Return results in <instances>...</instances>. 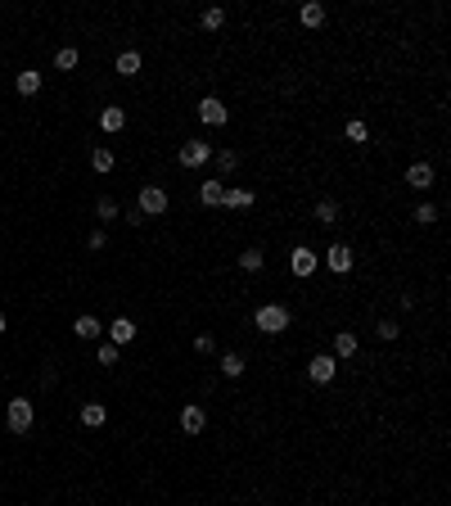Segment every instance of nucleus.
<instances>
[{"label": "nucleus", "instance_id": "f257e3e1", "mask_svg": "<svg viewBox=\"0 0 451 506\" xmlns=\"http://www.w3.org/2000/svg\"><path fill=\"white\" fill-rule=\"evenodd\" d=\"M253 326L262 330V335H284V330L293 326V317H289L284 303H262V308L253 312Z\"/></svg>", "mask_w": 451, "mask_h": 506}, {"label": "nucleus", "instance_id": "f03ea898", "mask_svg": "<svg viewBox=\"0 0 451 506\" xmlns=\"http://www.w3.org/2000/svg\"><path fill=\"white\" fill-rule=\"evenodd\" d=\"M5 425H9V434H27V429L36 425V407H32V398H9V407H5Z\"/></svg>", "mask_w": 451, "mask_h": 506}, {"label": "nucleus", "instance_id": "7ed1b4c3", "mask_svg": "<svg viewBox=\"0 0 451 506\" xmlns=\"http://www.w3.org/2000/svg\"><path fill=\"white\" fill-rule=\"evenodd\" d=\"M316 267H321V253H316L312 244H293V253H289V271L298 276V281H312Z\"/></svg>", "mask_w": 451, "mask_h": 506}, {"label": "nucleus", "instance_id": "20e7f679", "mask_svg": "<svg viewBox=\"0 0 451 506\" xmlns=\"http://www.w3.org/2000/svg\"><path fill=\"white\" fill-rule=\"evenodd\" d=\"M136 213H140V217L167 213V190H162V186H145V190L136 195Z\"/></svg>", "mask_w": 451, "mask_h": 506}, {"label": "nucleus", "instance_id": "39448f33", "mask_svg": "<svg viewBox=\"0 0 451 506\" xmlns=\"http://www.w3.org/2000/svg\"><path fill=\"white\" fill-rule=\"evenodd\" d=\"M208 158H213V145H208V140H185V145H181V168H204Z\"/></svg>", "mask_w": 451, "mask_h": 506}, {"label": "nucleus", "instance_id": "423d86ee", "mask_svg": "<svg viewBox=\"0 0 451 506\" xmlns=\"http://www.w3.org/2000/svg\"><path fill=\"white\" fill-rule=\"evenodd\" d=\"M325 267H330L334 276H348L352 271V244H330V249H325Z\"/></svg>", "mask_w": 451, "mask_h": 506}, {"label": "nucleus", "instance_id": "0eeeda50", "mask_svg": "<svg viewBox=\"0 0 451 506\" xmlns=\"http://www.w3.org/2000/svg\"><path fill=\"white\" fill-rule=\"evenodd\" d=\"M334 371H339V362H334V357H325V352H316V357L307 362V380H312V385H330V380H334Z\"/></svg>", "mask_w": 451, "mask_h": 506}, {"label": "nucleus", "instance_id": "6e6552de", "mask_svg": "<svg viewBox=\"0 0 451 506\" xmlns=\"http://www.w3.org/2000/svg\"><path fill=\"white\" fill-rule=\"evenodd\" d=\"M226 104L217 100V95H204V100H199V122H208V127H226Z\"/></svg>", "mask_w": 451, "mask_h": 506}, {"label": "nucleus", "instance_id": "1a4fd4ad", "mask_svg": "<svg viewBox=\"0 0 451 506\" xmlns=\"http://www.w3.org/2000/svg\"><path fill=\"white\" fill-rule=\"evenodd\" d=\"M325 18H330V14H325V5H321V0H307V5L298 9V23L307 27V32H321V27H325Z\"/></svg>", "mask_w": 451, "mask_h": 506}, {"label": "nucleus", "instance_id": "9d476101", "mask_svg": "<svg viewBox=\"0 0 451 506\" xmlns=\"http://www.w3.org/2000/svg\"><path fill=\"white\" fill-rule=\"evenodd\" d=\"M181 429H185V434H204V429H208V412L199 403L181 407Z\"/></svg>", "mask_w": 451, "mask_h": 506}, {"label": "nucleus", "instance_id": "9b49d317", "mask_svg": "<svg viewBox=\"0 0 451 506\" xmlns=\"http://www.w3.org/2000/svg\"><path fill=\"white\" fill-rule=\"evenodd\" d=\"M434 181H438L434 163H411V168H406V186H411V190H429Z\"/></svg>", "mask_w": 451, "mask_h": 506}, {"label": "nucleus", "instance_id": "f8f14e48", "mask_svg": "<svg viewBox=\"0 0 451 506\" xmlns=\"http://www.w3.org/2000/svg\"><path fill=\"white\" fill-rule=\"evenodd\" d=\"M253 204H257V195H253V190H239V186L222 195V208H230V213H248Z\"/></svg>", "mask_w": 451, "mask_h": 506}, {"label": "nucleus", "instance_id": "ddd939ff", "mask_svg": "<svg viewBox=\"0 0 451 506\" xmlns=\"http://www.w3.org/2000/svg\"><path fill=\"white\" fill-rule=\"evenodd\" d=\"M357 348H361L357 330H339V335H334V362H343V357H357Z\"/></svg>", "mask_w": 451, "mask_h": 506}, {"label": "nucleus", "instance_id": "4468645a", "mask_svg": "<svg viewBox=\"0 0 451 506\" xmlns=\"http://www.w3.org/2000/svg\"><path fill=\"white\" fill-rule=\"evenodd\" d=\"M122 127H127V109H118V104H109V109H100V131H109V136H118Z\"/></svg>", "mask_w": 451, "mask_h": 506}, {"label": "nucleus", "instance_id": "2eb2a0df", "mask_svg": "<svg viewBox=\"0 0 451 506\" xmlns=\"http://www.w3.org/2000/svg\"><path fill=\"white\" fill-rule=\"evenodd\" d=\"M104 330H109L113 343H131V339H136V321H131V317H113Z\"/></svg>", "mask_w": 451, "mask_h": 506}, {"label": "nucleus", "instance_id": "dca6fc26", "mask_svg": "<svg viewBox=\"0 0 451 506\" xmlns=\"http://www.w3.org/2000/svg\"><path fill=\"white\" fill-rule=\"evenodd\" d=\"M100 330L104 326H100V317H95V312H82V317L72 321V335L77 339H100Z\"/></svg>", "mask_w": 451, "mask_h": 506}, {"label": "nucleus", "instance_id": "f3484780", "mask_svg": "<svg viewBox=\"0 0 451 506\" xmlns=\"http://www.w3.org/2000/svg\"><path fill=\"white\" fill-rule=\"evenodd\" d=\"M222 195H226L222 181H199V204L204 208H222Z\"/></svg>", "mask_w": 451, "mask_h": 506}, {"label": "nucleus", "instance_id": "a211bd4d", "mask_svg": "<svg viewBox=\"0 0 451 506\" xmlns=\"http://www.w3.org/2000/svg\"><path fill=\"white\" fill-rule=\"evenodd\" d=\"M113 68H118V77H136V73L145 68V59H140V50H122Z\"/></svg>", "mask_w": 451, "mask_h": 506}, {"label": "nucleus", "instance_id": "6ab92c4d", "mask_svg": "<svg viewBox=\"0 0 451 506\" xmlns=\"http://www.w3.org/2000/svg\"><path fill=\"white\" fill-rule=\"evenodd\" d=\"M82 425H91V429L109 425V407H104V403H86L82 407Z\"/></svg>", "mask_w": 451, "mask_h": 506}, {"label": "nucleus", "instance_id": "aec40b11", "mask_svg": "<svg viewBox=\"0 0 451 506\" xmlns=\"http://www.w3.org/2000/svg\"><path fill=\"white\" fill-rule=\"evenodd\" d=\"M14 91L18 95H36V91H41V73H36V68H23L14 77Z\"/></svg>", "mask_w": 451, "mask_h": 506}, {"label": "nucleus", "instance_id": "412c9836", "mask_svg": "<svg viewBox=\"0 0 451 506\" xmlns=\"http://www.w3.org/2000/svg\"><path fill=\"white\" fill-rule=\"evenodd\" d=\"M199 27H204V32H222V27H226V9L222 5L204 9V14H199Z\"/></svg>", "mask_w": 451, "mask_h": 506}, {"label": "nucleus", "instance_id": "4be33fe9", "mask_svg": "<svg viewBox=\"0 0 451 506\" xmlns=\"http://www.w3.org/2000/svg\"><path fill=\"white\" fill-rule=\"evenodd\" d=\"M213 163H217L222 177H230V172L239 168V149H213Z\"/></svg>", "mask_w": 451, "mask_h": 506}, {"label": "nucleus", "instance_id": "5701e85b", "mask_svg": "<svg viewBox=\"0 0 451 506\" xmlns=\"http://www.w3.org/2000/svg\"><path fill=\"white\" fill-rule=\"evenodd\" d=\"M77 64H82V54H77L72 45H59V50H54V68H59V73H72Z\"/></svg>", "mask_w": 451, "mask_h": 506}, {"label": "nucleus", "instance_id": "b1692460", "mask_svg": "<svg viewBox=\"0 0 451 506\" xmlns=\"http://www.w3.org/2000/svg\"><path fill=\"white\" fill-rule=\"evenodd\" d=\"M113 163H118V158H113V149H109V145H100V149H91V168H95V172H100V177H104V172H113Z\"/></svg>", "mask_w": 451, "mask_h": 506}, {"label": "nucleus", "instance_id": "393cba45", "mask_svg": "<svg viewBox=\"0 0 451 506\" xmlns=\"http://www.w3.org/2000/svg\"><path fill=\"white\" fill-rule=\"evenodd\" d=\"M316 222L334 226V222H339V204H334V199H316Z\"/></svg>", "mask_w": 451, "mask_h": 506}, {"label": "nucleus", "instance_id": "a878e982", "mask_svg": "<svg viewBox=\"0 0 451 506\" xmlns=\"http://www.w3.org/2000/svg\"><path fill=\"white\" fill-rule=\"evenodd\" d=\"M239 267H244L248 276H257V271H262V267H266V258H262V249H244V253H239Z\"/></svg>", "mask_w": 451, "mask_h": 506}, {"label": "nucleus", "instance_id": "bb28decb", "mask_svg": "<svg viewBox=\"0 0 451 506\" xmlns=\"http://www.w3.org/2000/svg\"><path fill=\"white\" fill-rule=\"evenodd\" d=\"M222 375L226 380H239V375H244V357H239V352H222Z\"/></svg>", "mask_w": 451, "mask_h": 506}, {"label": "nucleus", "instance_id": "cd10ccee", "mask_svg": "<svg viewBox=\"0 0 451 506\" xmlns=\"http://www.w3.org/2000/svg\"><path fill=\"white\" fill-rule=\"evenodd\" d=\"M95 217H100V226H104V222H113V217H118V199L100 195V199H95Z\"/></svg>", "mask_w": 451, "mask_h": 506}, {"label": "nucleus", "instance_id": "c85d7f7f", "mask_svg": "<svg viewBox=\"0 0 451 506\" xmlns=\"http://www.w3.org/2000/svg\"><path fill=\"white\" fill-rule=\"evenodd\" d=\"M343 136H348L352 145H366V140H370V127H366V122H361V118H352L348 127H343Z\"/></svg>", "mask_w": 451, "mask_h": 506}, {"label": "nucleus", "instance_id": "c756f323", "mask_svg": "<svg viewBox=\"0 0 451 506\" xmlns=\"http://www.w3.org/2000/svg\"><path fill=\"white\" fill-rule=\"evenodd\" d=\"M411 217H415L420 226H434V222H438V208H434V204L425 199V204H415V213H411Z\"/></svg>", "mask_w": 451, "mask_h": 506}, {"label": "nucleus", "instance_id": "7c9ffc66", "mask_svg": "<svg viewBox=\"0 0 451 506\" xmlns=\"http://www.w3.org/2000/svg\"><path fill=\"white\" fill-rule=\"evenodd\" d=\"M375 335H379V339H397V335H402V326H397L392 317H383L379 326H375Z\"/></svg>", "mask_w": 451, "mask_h": 506}, {"label": "nucleus", "instance_id": "2f4dec72", "mask_svg": "<svg viewBox=\"0 0 451 506\" xmlns=\"http://www.w3.org/2000/svg\"><path fill=\"white\" fill-rule=\"evenodd\" d=\"M194 352H217V335H213V330L194 335Z\"/></svg>", "mask_w": 451, "mask_h": 506}, {"label": "nucleus", "instance_id": "473e14b6", "mask_svg": "<svg viewBox=\"0 0 451 506\" xmlns=\"http://www.w3.org/2000/svg\"><path fill=\"white\" fill-rule=\"evenodd\" d=\"M100 366H118V343H104L100 348Z\"/></svg>", "mask_w": 451, "mask_h": 506}, {"label": "nucleus", "instance_id": "72a5a7b5", "mask_svg": "<svg viewBox=\"0 0 451 506\" xmlns=\"http://www.w3.org/2000/svg\"><path fill=\"white\" fill-rule=\"evenodd\" d=\"M86 244H91V249H95V253H100V249H104V244H109V235H104V226H95V231H91V235H86Z\"/></svg>", "mask_w": 451, "mask_h": 506}, {"label": "nucleus", "instance_id": "f704fd0d", "mask_svg": "<svg viewBox=\"0 0 451 506\" xmlns=\"http://www.w3.org/2000/svg\"><path fill=\"white\" fill-rule=\"evenodd\" d=\"M0 335H5V312H0Z\"/></svg>", "mask_w": 451, "mask_h": 506}]
</instances>
